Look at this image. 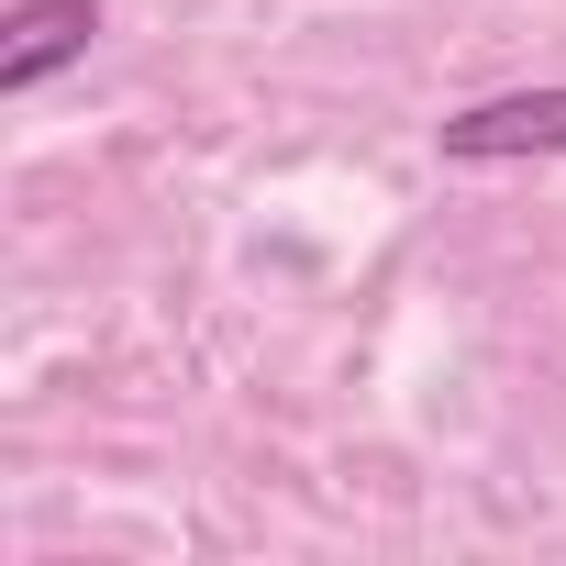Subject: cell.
Returning <instances> with one entry per match:
<instances>
[{"label": "cell", "mask_w": 566, "mask_h": 566, "mask_svg": "<svg viewBox=\"0 0 566 566\" xmlns=\"http://www.w3.org/2000/svg\"><path fill=\"white\" fill-rule=\"evenodd\" d=\"M455 167H500V156H566V90H511V101H467L444 123Z\"/></svg>", "instance_id": "cell-1"}, {"label": "cell", "mask_w": 566, "mask_h": 566, "mask_svg": "<svg viewBox=\"0 0 566 566\" xmlns=\"http://www.w3.org/2000/svg\"><path fill=\"white\" fill-rule=\"evenodd\" d=\"M101 34V0H12V23H0V90L34 101L56 67H78Z\"/></svg>", "instance_id": "cell-2"}]
</instances>
